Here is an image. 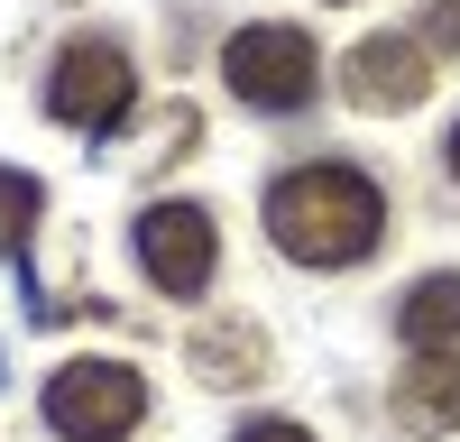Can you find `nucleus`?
Returning a JSON list of instances; mask_svg holds the SVG:
<instances>
[{
    "label": "nucleus",
    "instance_id": "nucleus-11",
    "mask_svg": "<svg viewBox=\"0 0 460 442\" xmlns=\"http://www.w3.org/2000/svg\"><path fill=\"white\" fill-rule=\"evenodd\" d=\"M424 47H451L460 56V0H424Z\"/></svg>",
    "mask_w": 460,
    "mask_h": 442
},
{
    "label": "nucleus",
    "instance_id": "nucleus-5",
    "mask_svg": "<svg viewBox=\"0 0 460 442\" xmlns=\"http://www.w3.org/2000/svg\"><path fill=\"white\" fill-rule=\"evenodd\" d=\"M138 268L157 277V295H203L221 268V231L203 203H147L138 212Z\"/></svg>",
    "mask_w": 460,
    "mask_h": 442
},
{
    "label": "nucleus",
    "instance_id": "nucleus-13",
    "mask_svg": "<svg viewBox=\"0 0 460 442\" xmlns=\"http://www.w3.org/2000/svg\"><path fill=\"white\" fill-rule=\"evenodd\" d=\"M442 166H451V184H460V129H451V138H442Z\"/></svg>",
    "mask_w": 460,
    "mask_h": 442
},
{
    "label": "nucleus",
    "instance_id": "nucleus-2",
    "mask_svg": "<svg viewBox=\"0 0 460 442\" xmlns=\"http://www.w3.org/2000/svg\"><path fill=\"white\" fill-rule=\"evenodd\" d=\"M47 424L65 442H129L147 424V378L129 359H65L47 378Z\"/></svg>",
    "mask_w": 460,
    "mask_h": 442
},
{
    "label": "nucleus",
    "instance_id": "nucleus-6",
    "mask_svg": "<svg viewBox=\"0 0 460 442\" xmlns=\"http://www.w3.org/2000/svg\"><path fill=\"white\" fill-rule=\"evenodd\" d=\"M341 93H350V110H414L433 93V47L424 37H359L341 56Z\"/></svg>",
    "mask_w": 460,
    "mask_h": 442
},
{
    "label": "nucleus",
    "instance_id": "nucleus-1",
    "mask_svg": "<svg viewBox=\"0 0 460 442\" xmlns=\"http://www.w3.org/2000/svg\"><path fill=\"white\" fill-rule=\"evenodd\" d=\"M267 240H277L295 268H350L387 240V194L377 175L341 166V157H314V166H286L267 184Z\"/></svg>",
    "mask_w": 460,
    "mask_h": 442
},
{
    "label": "nucleus",
    "instance_id": "nucleus-9",
    "mask_svg": "<svg viewBox=\"0 0 460 442\" xmlns=\"http://www.w3.org/2000/svg\"><path fill=\"white\" fill-rule=\"evenodd\" d=\"M396 341H405L414 359H442V350L460 341V268L405 286V305H396Z\"/></svg>",
    "mask_w": 460,
    "mask_h": 442
},
{
    "label": "nucleus",
    "instance_id": "nucleus-7",
    "mask_svg": "<svg viewBox=\"0 0 460 442\" xmlns=\"http://www.w3.org/2000/svg\"><path fill=\"white\" fill-rule=\"evenodd\" d=\"M387 415H396V433H414V442H442V433H460V350H442V359H414L405 378L387 387Z\"/></svg>",
    "mask_w": 460,
    "mask_h": 442
},
{
    "label": "nucleus",
    "instance_id": "nucleus-3",
    "mask_svg": "<svg viewBox=\"0 0 460 442\" xmlns=\"http://www.w3.org/2000/svg\"><path fill=\"white\" fill-rule=\"evenodd\" d=\"M221 74H230V93H240L249 110H304L314 84H323V56H314V37H304V28L258 19V28H240V37L221 47Z\"/></svg>",
    "mask_w": 460,
    "mask_h": 442
},
{
    "label": "nucleus",
    "instance_id": "nucleus-10",
    "mask_svg": "<svg viewBox=\"0 0 460 442\" xmlns=\"http://www.w3.org/2000/svg\"><path fill=\"white\" fill-rule=\"evenodd\" d=\"M37 203H47V194H37V175H10V166H0V258H10V249L28 240Z\"/></svg>",
    "mask_w": 460,
    "mask_h": 442
},
{
    "label": "nucleus",
    "instance_id": "nucleus-4",
    "mask_svg": "<svg viewBox=\"0 0 460 442\" xmlns=\"http://www.w3.org/2000/svg\"><path fill=\"white\" fill-rule=\"evenodd\" d=\"M129 102H138V65L111 47V37H65V47H56V65H47V110H56L65 129L102 138Z\"/></svg>",
    "mask_w": 460,
    "mask_h": 442
},
{
    "label": "nucleus",
    "instance_id": "nucleus-8",
    "mask_svg": "<svg viewBox=\"0 0 460 442\" xmlns=\"http://www.w3.org/2000/svg\"><path fill=\"white\" fill-rule=\"evenodd\" d=\"M184 359H194V378H212V387H258L267 378V332L249 314H212L194 341H184Z\"/></svg>",
    "mask_w": 460,
    "mask_h": 442
},
{
    "label": "nucleus",
    "instance_id": "nucleus-12",
    "mask_svg": "<svg viewBox=\"0 0 460 442\" xmlns=\"http://www.w3.org/2000/svg\"><path fill=\"white\" fill-rule=\"evenodd\" d=\"M230 442H314V433H304V424H286V415H258V424H240Z\"/></svg>",
    "mask_w": 460,
    "mask_h": 442
}]
</instances>
